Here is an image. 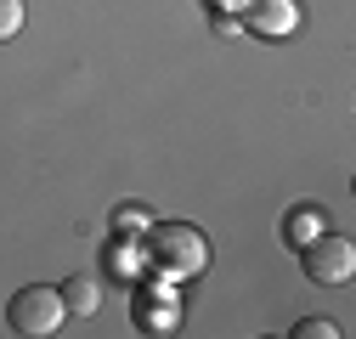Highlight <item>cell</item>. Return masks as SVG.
I'll return each instance as SVG.
<instances>
[{
    "label": "cell",
    "instance_id": "cell-7",
    "mask_svg": "<svg viewBox=\"0 0 356 339\" xmlns=\"http://www.w3.org/2000/svg\"><path fill=\"white\" fill-rule=\"evenodd\" d=\"M147 221H153V215H147L142 204H119V209H113V232H147Z\"/></svg>",
    "mask_w": 356,
    "mask_h": 339
},
{
    "label": "cell",
    "instance_id": "cell-6",
    "mask_svg": "<svg viewBox=\"0 0 356 339\" xmlns=\"http://www.w3.org/2000/svg\"><path fill=\"white\" fill-rule=\"evenodd\" d=\"M323 226H328V221H323V209H294V215H289V226H283V232H289V243L300 249V243H311V238H317Z\"/></svg>",
    "mask_w": 356,
    "mask_h": 339
},
{
    "label": "cell",
    "instance_id": "cell-8",
    "mask_svg": "<svg viewBox=\"0 0 356 339\" xmlns=\"http://www.w3.org/2000/svg\"><path fill=\"white\" fill-rule=\"evenodd\" d=\"M23 12H29L23 0H0V40H12V34L23 28Z\"/></svg>",
    "mask_w": 356,
    "mask_h": 339
},
{
    "label": "cell",
    "instance_id": "cell-3",
    "mask_svg": "<svg viewBox=\"0 0 356 339\" xmlns=\"http://www.w3.org/2000/svg\"><path fill=\"white\" fill-rule=\"evenodd\" d=\"M300 266H305V277H311V283L339 288V283H350V272H356V243L323 226L311 243H300Z\"/></svg>",
    "mask_w": 356,
    "mask_h": 339
},
{
    "label": "cell",
    "instance_id": "cell-1",
    "mask_svg": "<svg viewBox=\"0 0 356 339\" xmlns=\"http://www.w3.org/2000/svg\"><path fill=\"white\" fill-rule=\"evenodd\" d=\"M136 243H142L147 272L164 277V283H187V277H198V272L209 266V243H204V232L187 226V221H147V232H142Z\"/></svg>",
    "mask_w": 356,
    "mask_h": 339
},
{
    "label": "cell",
    "instance_id": "cell-9",
    "mask_svg": "<svg viewBox=\"0 0 356 339\" xmlns=\"http://www.w3.org/2000/svg\"><path fill=\"white\" fill-rule=\"evenodd\" d=\"M339 328L328 322V317H305V322H294V339H334Z\"/></svg>",
    "mask_w": 356,
    "mask_h": 339
},
{
    "label": "cell",
    "instance_id": "cell-4",
    "mask_svg": "<svg viewBox=\"0 0 356 339\" xmlns=\"http://www.w3.org/2000/svg\"><path fill=\"white\" fill-rule=\"evenodd\" d=\"M243 28H254V34H266V40L294 34V28H300V0H249Z\"/></svg>",
    "mask_w": 356,
    "mask_h": 339
},
{
    "label": "cell",
    "instance_id": "cell-2",
    "mask_svg": "<svg viewBox=\"0 0 356 339\" xmlns=\"http://www.w3.org/2000/svg\"><path fill=\"white\" fill-rule=\"evenodd\" d=\"M63 317H68V311H63V294L46 288V283H29V288H17L12 300H6V322H12V333H23V339L57 333Z\"/></svg>",
    "mask_w": 356,
    "mask_h": 339
},
{
    "label": "cell",
    "instance_id": "cell-5",
    "mask_svg": "<svg viewBox=\"0 0 356 339\" xmlns=\"http://www.w3.org/2000/svg\"><path fill=\"white\" fill-rule=\"evenodd\" d=\"M57 294H63V311H68V317H97V306H102V283H97L91 272H74Z\"/></svg>",
    "mask_w": 356,
    "mask_h": 339
}]
</instances>
